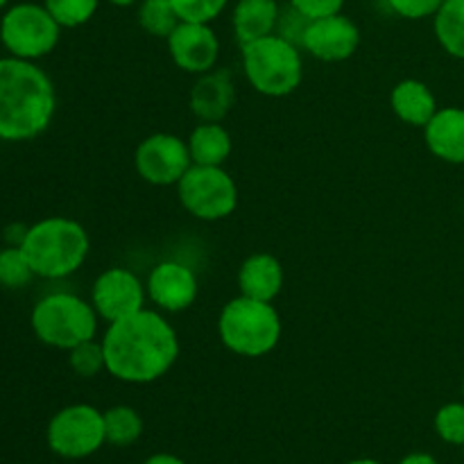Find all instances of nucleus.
Returning <instances> with one entry per match:
<instances>
[{
	"label": "nucleus",
	"mask_w": 464,
	"mask_h": 464,
	"mask_svg": "<svg viewBox=\"0 0 464 464\" xmlns=\"http://www.w3.org/2000/svg\"><path fill=\"white\" fill-rule=\"evenodd\" d=\"M107 372L122 383H154L179 358V335L161 311L143 308L125 320L111 322L102 335Z\"/></svg>",
	"instance_id": "obj_1"
},
{
	"label": "nucleus",
	"mask_w": 464,
	"mask_h": 464,
	"mask_svg": "<svg viewBox=\"0 0 464 464\" xmlns=\"http://www.w3.org/2000/svg\"><path fill=\"white\" fill-rule=\"evenodd\" d=\"M54 109L57 93L44 68L25 59H0V140L36 139L50 127Z\"/></svg>",
	"instance_id": "obj_2"
},
{
	"label": "nucleus",
	"mask_w": 464,
	"mask_h": 464,
	"mask_svg": "<svg viewBox=\"0 0 464 464\" xmlns=\"http://www.w3.org/2000/svg\"><path fill=\"white\" fill-rule=\"evenodd\" d=\"M23 254L34 276L66 279L86 263L91 252L89 231L72 218L53 216L27 227Z\"/></svg>",
	"instance_id": "obj_3"
},
{
	"label": "nucleus",
	"mask_w": 464,
	"mask_h": 464,
	"mask_svg": "<svg viewBox=\"0 0 464 464\" xmlns=\"http://www.w3.org/2000/svg\"><path fill=\"white\" fill-rule=\"evenodd\" d=\"M281 331V317L272 302H258L245 295L229 299L218 317L222 344L243 358H261L275 352Z\"/></svg>",
	"instance_id": "obj_4"
},
{
	"label": "nucleus",
	"mask_w": 464,
	"mask_h": 464,
	"mask_svg": "<svg viewBox=\"0 0 464 464\" xmlns=\"http://www.w3.org/2000/svg\"><path fill=\"white\" fill-rule=\"evenodd\" d=\"M243 72L254 91L266 98H285L304 80L302 48L281 34L263 36L240 45Z\"/></svg>",
	"instance_id": "obj_5"
},
{
	"label": "nucleus",
	"mask_w": 464,
	"mask_h": 464,
	"mask_svg": "<svg viewBox=\"0 0 464 464\" xmlns=\"http://www.w3.org/2000/svg\"><path fill=\"white\" fill-rule=\"evenodd\" d=\"M100 315L93 304L72 293H50L34 304L30 315L32 331L44 344L71 352L77 344L93 340Z\"/></svg>",
	"instance_id": "obj_6"
},
{
	"label": "nucleus",
	"mask_w": 464,
	"mask_h": 464,
	"mask_svg": "<svg viewBox=\"0 0 464 464\" xmlns=\"http://www.w3.org/2000/svg\"><path fill=\"white\" fill-rule=\"evenodd\" d=\"M62 25L54 21L45 5L18 3L0 18V41L9 57L36 62L48 57L59 44Z\"/></svg>",
	"instance_id": "obj_7"
},
{
	"label": "nucleus",
	"mask_w": 464,
	"mask_h": 464,
	"mask_svg": "<svg viewBox=\"0 0 464 464\" xmlns=\"http://www.w3.org/2000/svg\"><path fill=\"white\" fill-rule=\"evenodd\" d=\"M177 195L186 211L204 222L229 218L238 207V186L222 166H193L177 184Z\"/></svg>",
	"instance_id": "obj_8"
},
{
	"label": "nucleus",
	"mask_w": 464,
	"mask_h": 464,
	"mask_svg": "<svg viewBox=\"0 0 464 464\" xmlns=\"http://www.w3.org/2000/svg\"><path fill=\"white\" fill-rule=\"evenodd\" d=\"M107 442L104 412L89 403H72L62 408L48 424V447L68 460L93 456Z\"/></svg>",
	"instance_id": "obj_9"
},
{
	"label": "nucleus",
	"mask_w": 464,
	"mask_h": 464,
	"mask_svg": "<svg viewBox=\"0 0 464 464\" xmlns=\"http://www.w3.org/2000/svg\"><path fill=\"white\" fill-rule=\"evenodd\" d=\"M193 166L188 143L177 134L157 131L136 145L134 168L152 186H177Z\"/></svg>",
	"instance_id": "obj_10"
},
{
	"label": "nucleus",
	"mask_w": 464,
	"mask_h": 464,
	"mask_svg": "<svg viewBox=\"0 0 464 464\" xmlns=\"http://www.w3.org/2000/svg\"><path fill=\"white\" fill-rule=\"evenodd\" d=\"M145 299H148L145 284L127 267L116 266L100 272L91 288V304L109 324L143 311Z\"/></svg>",
	"instance_id": "obj_11"
},
{
	"label": "nucleus",
	"mask_w": 464,
	"mask_h": 464,
	"mask_svg": "<svg viewBox=\"0 0 464 464\" xmlns=\"http://www.w3.org/2000/svg\"><path fill=\"white\" fill-rule=\"evenodd\" d=\"M358 48H361V27L343 12L308 21L302 36V50L326 63L347 62Z\"/></svg>",
	"instance_id": "obj_12"
},
{
	"label": "nucleus",
	"mask_w": 464,
	"mask_h": 464,
	"mask_svg": "<svg viewBox=\"0 0 464 464\" xmlns=\"http://www.w3.org/2000/svg\"><path fill=\"white\" fill-rule=\"evenodd\" d=\"M166 41L175 66L190 75L213 71L220 59V39L213 32L211 23L181 21Z\"/></svg>",
	"instance_id": "obj_13"
},
{
	"label": "nucleus",
	"mask_w": 464,
	"mask_h": 464,
	"mask_svg": "<svg viewBox=\"0 0 464 464\" xmlns=\"http://www.w3.org/2000/svg\"><path fill=\"white\" fill-rule=\"evenodd\" d=\"M148 299L163 313L188 311L199 295L198 275L179 261H161L145 281Z\"/></svg>",
	"instance_id": "obj_14"
},
{
	"label": "nucleus",
	"mask_w": 464,
	"mask_h": 464,
	"mask_svg": "<svg viewBox=\"0 0 464 464\" xmlns=\"http://www.w3.org/2000/svg\"><path fill=\"white\" fill-rule=\"evenodd\" d=\"M236 82L229 68H213L198 75L188 95V107L199 122H222L234 109Z\"/></svg>",
	"instance_id": "obj_15"
},
{
	"label": "nucleus",
	"mask_w": 464,
	"mask_h": 464,
	"mask_svg": "<svg viewBox=\"0 0 464 464\" xmlns=\"http://www.w3.org/2000/svg\"><path fill=\"white\" fill-rule=\"evenodd\" d=\"M424 143L440 161L464 166V109H438L424 127Z\"/></svg>",
	"instance_id": "obj_16"
},
{
	"label": "nucleus",
	"mask_w": 464,
	"mask_h": 464,
	"mask_svg": "<svg viewBox=\"0 0 464 464\" xmlns=\"http://www.w3.org/2000/svg\"><path fill=\"white\" fill-rule=\"evenodd\" d=\"M284 281V266H281L279 258L267 252L247 256L238 270L240 295L258 299V302H272V299L279 297Z\"/></svg>",
	"instance_id": "obj_17"
},
{
	"label": "nucleus",
	"mask_w": 464,
	"mask_h": 464,
	"mask_svg": "<svg viewBox=\"0 0 464 464\" xmlns=\"http://www.w3.org/2000/svg\"><path fill=\"white\" fill-rule=\"evenodd\" d=\"M390 107L397 113L399 121L411 127H421V130L429 125V121L440 109L430 86L415 77H408V80L394 84L392 93H390Z\"/></svg>",
	"instance_id": "obj_18"
},
{
	"label": "nucleus",
	"mask_w": 464,
	"mask_h": 464,
	"mask_svg": "<svg viewBox=\"0 0 464 464\" xmlns=\"http://www.w3.org/2000/svg\"><path fill=\"white\" fill-rule=\"evenodd\" d=\"M279 16L281 9L276 0H238L234 7V16H231L236 39L240 45H245L275 34Z\"/></svg>",
	"instance_id": "obj_19"
},
{
	"label": "nucleus",
	"mask_w": 464,
	"mask_h": 464,
	"mask_svg": "<svg viewBox=\"0 0 464 464\" xmlns=\"http://www.w3.org/2000/svg\"><path fill=\"white\" fill-rule=\"evenodd\" d=\"M193 163L198 166H225L231 157L234 140L220 122H199L186 139Z\"/></svg>",
	"instance_id": "obj_20"
},
{
	"label": "nucleus",
	"mask_w": 464,
	"mask_h": 464,
	"mask_svg": "<svg viewBox=\"0 0 464 464\" xmlns=\"http://www.w3.org/2000/svg\"><path fill=\"white\" fill-rule=\"evenodd\" d=\"M433 30L444 53L464 62V0H444L433 16Z\"/></svg>",
	"instance_id": "obj_21"
},
{
	"label": "nucleus",
	"mask_w": 464,
	"mask_h": 464,
	"mask_svg": "<svg viewBox=\"0 0 464 464\" xmlns=\"http://www.w3.org/2000/svg\"><path fill=\"white\" fill-rule=\"evenodd\" d=\"M104 435L113 447H131L143 435V417L131 406H113L104 412Z\"/></svg>",
	"instance_id": "obj_22"
},
{
	"label": "nucleus",
	"mask_w": 464,
	"mask_h": 464,
	"mask_svg": "<svg viewBox=\"0 0 464 464\" xmlns=\"http://www.w3.org/2000/svg\"><path fill=\"white\" fill-rule=\"evenodd\" d=\"M139 23L148 34L168 39L181 21L170 0H143L139 7Z\"/></svg>",
	"instance_id": "obj_23"
},
{
	"label": "nucleus",
	"mask_w": 464,
	"mask_h": 464,
	"mask_svg": "<svg viewBox=\"0 0 464 464\" xmlns=\"http://www.w3.org/2000/svg\"><path fill=\"white\" fill-rule=\"evenodd\" d=\"M32 276H34V272H32L30 263H27L21 247L7 245L5 249H0V285L3 288H25L32 281Z\"/></svg>",
	"instance_id": "obj_24"
},
{
	"label": "nucleus",
	"mask_w": 464,
	"mask_h": 464,
	"mask_svg": "<svg viewBox=\"0 0 464 464\" xmlns=\"http://www.w3.org/2000/svg\"><path fill=\"white\" fill-rule=\"evenodd\" d=\"M44 5L62 27H80L93 18L100 0H44Z\"/></svg>",
	"instance_id": "obj_25"
},
{
	"label": "nucleus",
	"mask_w": 464,
	"mask_h": 464,
	"mask_svg": "<svg viewBox=\"0 0 464 464\" xmlns=\"http://www.w3.org/2000/svg\"><path fill=\"white\" fill-rule=\"evenodd\" d=\"M68 365L82 379H93L100 372L107 370V362H104V349L102 343H95L93 340H86V343L77 344L68 352Z\"/></svg>",
	"instance_id": "obj_26"
},
{
	"label": "nucleus",
	"mask_w": 464,
	"mask_h": 464,
	"mask_svg": "<svg viewBox=\"0 0 464 464\" xmlns=\"http://www.w3.org/2000/svg\"><path fill=\"white\" fill-rule=\"evenodd\" d=\"M435 430L442 438V442L453 444V447H462L464 444V401L444 403L438 412H435Z\"/></svg>",
	"instance_id": "obj_27"
},
{
	"label": "nucleus",
	"mask_w": 464,
	"mask_h": 464,
	"mask_svg": "<svg viewBox=\"0 0 464 464\" xmlns=\"http://www.w3.org/2000/svg\"><path fill=\"white\" fill-rule=\"evenodd\" d=\"M179 21L211 23L225 12L229 0H170Z\"/></svg>",
	"instance_id": "obj_28"
},
{
	"label": "nucleus",
	"mask_w": 464,
	"mask_h": 464,
	"mask_svg": "<svg viewBox=\"0 0 464 464\" xmlns=\"http://www.w3.org/2000/svg\"><path fill=\"white\" fill-rule=\"evenodd\" d=\"M390 9L399 14L408 21H421V18H430L440 12L444 0H388Z\"/></svg>",
	"instance_id": "obj_29"
},
{
	"label": "nucleus",
	"mask_w": 464,
	"mask_h": 464,
	"mask_svg": "<svg viewBox=\"0 0 464 464\" xmlns=\"http://www.w3.org/2000/svg\"><path fill=\"white\" fill-rule=\"evenodd\" d=\"M343 5L344 0H290V7L302 14L306 21H317V18L340 14Z\"/></svg>",
	"instance_id": "obj_30"
},
{
	"label": "nucleus",
	"mask_w": 464,
	"mask_h": 464,
	"mask_svg": "<svg viewBox=\"0 0 464 464\" xmlns=\"http://www.w3.org/2000/svg\"><path fill=\"white\" fill-rule=\"evenodd\" d=\"M25 234H27L25 225H9L7 229H5V240H7V245L21 247V243L25 240Z\"/></svg>",
	"instance_id": "obj_31"
},
{
	"label": "nucleus",
	"mask_w": 464,
	"mask_h": 464,
	"mask_svg": "<svg viewBox=\"0 0 464 464\" xmlns=\"http://www.w3.org/2000/svg\"><path fill=\"white\" fill-rule=\"evenodd\" d=\"M143 464H186L181 458L172 456V453H157V456H150Z\"/></svg>",
	"instance_id": "obj_32"
},
{
	"label": "nucleus",
	"mask_w": 464,
	"mask_h": 464,
	"mask_svg": "<svg viewBox=\"0 0 464 464\" xmlns=\"http://www.w3.org/2000/svg\"><path fill=\"white\" fill-rule=\"evenodd\" d=\"M399 464H440L430 453H411V456L403 458Z\"/></svg>",
	"instance_id": "obj_33"
},
{
	"label": "nucleus",
	"mask_w": 464,
	"mask_h": 464,
	"mask_svg": "<svg viewBox=\"0 0 464 464\" xmlns=\"http://www.w3.org/2000/svg\"><path fill=\"white\" fill-rule=\"evenodd\" d=\"M111 5H116V7H130V5L139 3V0H109Z\"/></svg>",
	"instance_id": "obj_34"
},
{
	"label": "nucleus",
	"mask_w": 464,
	"mask_h": 464,
	"mask_svg": "<svg viewBox=\"0 0 464 464\" xmlns=\"http://www.w3.org/2000/svg\"><path fill=\"white\" fill-rule=\"evenodd\" d=\"M347 464H381V462L370 460V458H361V460H352V462H347Z\"/></svg>",
	"instance_id": "obj_35"
},
{
	"label": "nucleus",
	"mask_w": 464,
	"mask_h": 464,
	"mask_svg": "<svg viewBox=\"0 0 464 464\" xmlns=\"http://www.w3.org/2000/svg\"><path fill=\"white\" fill-rule=\"evenodd\" d=\"M7 3H9V0H0V9L7 7Z\"/></svg>",
	"instance_id": "obj_36"
},
{
	"label": "nucleus",
	"mask_w": 464,
	"mask_h": 464,
	"mask_svg": "<svg viewBox=\"0 0 464 464\" xmlns=\"http://www.w3.org/2000/svg\"><path fill=\"white\" fill-rule=\"evenodd\" d=\"M460 449H462V458H464V444H462V447H460Z\"/></svg>",
	"instance_id": "obj_37"
},
{
	"label": "nucleus",
	"mask_w": 464,
	"mask_h": 464,
	"mask_svg": "<svg viewBox=\"0 0 464 464\" xmlns=\"http://www.w3.org/2000/svg\"><path fill=\"white\" fill-rule=\"evenodd\" d=\"M462 394H464V379H462Z\"/></svg>",
	"instance_id": "obj_38"
}]
</instances>
